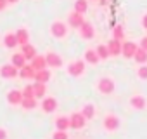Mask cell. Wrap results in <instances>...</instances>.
Segmentation results:
<instances>
[{"mask_svg":"<svg viewBox=\"0 0 147 139\" xmlns=\"http://www.w3.org/2000/svg\"><path fill=\"white\" fill-rule=\"evenodd\" d=\"M0 77L2 78H16L19 77V68H16L12 63L11 64H4L0 68Z\"/></svg>","mask_w":147,"mask_h":139,"instance_id":"6","label":"cell"},{"mask_svg":"<svg viewBox=\"0 0 147 139\" xmlns=\"http://www.w3.org/2000/svg\"><path fill=\"white\" fill-rule=\"evenodd\" d=\"M133 61L138 63V64H147V50L142 49V47H138L137 52H135V56H133Z\"/></svg>","mask_w":147,"mask_h":139,"instance_id":"25","label":"cell"},{"mask_svg":"<svg viewBox=\"0 0 147 139\" xmlns=\"http://www.w3.org/2000/svg\"><path fill=\"white\" fill-rule=\"evenodd\" d=\"M114 89H116V84H114V80H113L111 77H102V78L97 82V91H99L102 96L113 94Z\"/></svg>","mask_w":147,"mask_h":139,"instance_id":"1","label":"cell"},{"mask_svg":"<svg viewBox=\"0 0 147 139\" xmlns=\"http://www.w3.org/2000/svg\"><path fill=\"white\" fill-rule=\"evenodd\" d=\"M83 23H85L83 14H80V12H76V11L69 12V16H67V25H69L71 28H76V30H78Z\"/></svg>","mask_w":147,"mask_h":139,"instance_id":"9","label":"cell"},{"mask_svg":"<svg viewBox=\"0 0 147 139\" xmlns=\"http://www.w3.org/2000/svg\"><path fill=\"white\" fill-rule=\"evenodd\" d=\"M19 77L24 78V80H30V78H35V68L31 64H24L21 70H19Z\"/></svg>","mask_w":147,"mask_h":139,"instance_id":"19","label":"cell"},{"mask_svg":"<svg viewBox=\"0 0 147 139\" xmlns=\"http://www.w3.org/2000/svg\"><path fill=\"white\" fill-rule=\"evenodd\" d=\"M45 59H47V66H50V68H61V66L64 64L62 57H61L57 52H52V50H49V52L45 54Z\"/></svg>","mask_w":147,"mask_h":139,"instance_id":"8","label":"cell"},{"mask_svg":"<svg viewBox=\"0 0 147 139\" xmlns=\"http://www.w3.org/2000/svg\"><path fill=\"white\" fill-rule=\"evenodd\" d=\"M7 4H9L7 0H0V11H4V9L7 7Z\"/></svg>","mask_w":147,"mask_h":139,"instance_id":"37","label":"cell"},{"mask_svg":"<svg viewBox=\"0 0 147 139\" xmlns=\"http://www.w3.org/2000/svg\"><path fill=\"white\" fill-rule=\"evenodd\" d=\"M140 25H142V28H144V30H147V12L142 16V19H140Z\"/></svg>","mask_w":147,"mask_h":139,"instance_id":"34","label":"cell"},{"mask_svg":"<svg viewBox=\"0 0 147 139\" xmlns=\"http://www.w3.org/2000/svg\"><path fill=\"white\" fill-rule=\"evenodd\" d=\"M16 38H18L19 45H24L30 42V31L26 28H19V30H16Z\"/></svg>","mask_w":147,"mask_h":139,"instance_id":"20","label":"cell"},{"mask_svg":"<svg viewBox=\"0 0 147 139\" xmlns=\"http://www.w3.org/2000/svg\"><path fill=\"white\" fill-rule=\"evenodd\" d=\"M107 49L111 52V56H119L121 54V47H123V40H116V38H111L107 44Z\"/></svg>","mask_w":147,"mask_h":139,"instance_id":"14","label":"cell"},{"mask_svg":"<svg viewBox=\"0 0 147 139\" xmlns=\"http://www.w3.org/2000/svg\"><path fill=\"white\" fill-rule=\"evenodd\" d=\"M11 63H12L16 68H19V70H21V68L26 64V57H24L21 52H16V54H12V57H11Z\"/></svg>","mask_w":147,"mask_h":139,"instance_id":"26","label":"cell"},{"mask_svg":"<svg viewBox=\"0 0 147 139\" xmlns=\"http://www.w3.org/2000/svg\"><path fill=\"white\" fill-rule=\"evenodd\" d=\"M130 106L133 108V110H145L147 108V99L144 97V96H140V94H135V96H131L130 97Z\"/></svg>","mask_w":147,"mask_h":139,"instance_id":"12","label":"cell"},{"mask_svg":"<svg viewBox=\"0 0 147 139\" xmlns=\"http://www.w3.org/2000/svg\"><path fill=\"white\" fill-rule=\"evenodd\" d=\"M52 139H69L67 130H55V132L52 134Z\"/></svg>","mask_w":147,"mask_h":139,"instance_id":"32","label":"cell"},{"mask_svg":"<svg viewBox=\"0 0 147 139\" xmlns=\"http://www.w3.org/2000/svg\"><path fill=\"white\" fill-rule=\"evenodd\" d=\"M137 75L140 80H147V64H140L137 70Z\"/></svg>","mask_w":147,"mask_h":139,"instance_id":"31","label":"cell"},{"mask_svg":"<svg viewBox=\"0 0 147 139\" xmlns=\"http://www.w3.org/2000/svg\"><path fill=\"white\" fill-rule=\"evenodd\" d=\"M95 106L92 104V103H87L83 108H82V115L87 118V120H92V118H95Z\"/></svg>","mask_w":147,"mask_h":139,"instance_id":"24","label":"cell"},{"mask_svg":"<svg viewBox=\"0 0 147 139\" xmlns=\"http://www.w3.org/2000/svg\"><path fill=\"white\" fill-rule=\"evenodd\" d=\"M33 92H35V97L36 99H43L45 94H47V85L42 84V82H35L33 84Z\"/></svg>","mask_w":147,"mask_h":139,"instance_id":"21","label":"cell"},{"mask_svg":"<svg viewBox=\"0 0 147 139\" xmlns=\"http://www.w3.org/2000/svg\"><path fill=\"white\" fill-rule=\"evenodd\" d=\"M73 11H76V12H80V14H85V12L88 11L87 0H76V2H75V9H73Z\"/></svg>","mask_w":147,"mask_h":139,"instance_id":"29","label":"cell"},{"mask_svg":"<svg viewBox=\"0 0 147 139\" xmlns=\"http://www.w3.org/2000/svg\"><path fill=\"white\" fill-rule=\"evenodd\" d=\"M30 64L35 68V72H38V70H43V68H47V59H45V56H40V54H36L31 61H30Z\"/></svg>","mask_w":147,"mask_h":139,"instance_id":"16","label":"cell"},{"mask_svg":"<svg viewBox=\"0 0 147 139\" xmlns=\"http://www.w3.org/2000/svg\"><path fill=\"white\" fill-rule=\"evenodd\" d=\"M31 96H35V92H33V84H31V85H26V87L23 89V97H31Z\"/></svg>","mask_w":147,"mask_h":139,"instance_id":"33","label":"cell"},{"mask_svg":"<svg viewBox=\"0 0 147 139\" xmlns=\"http://www.w3.org/2000/svg\"><path fill=\"white\" fill-rule=\"evenodd\" d=\"M50 35L54 38H64L67 35V25L64 21H54L50 25Z\"/></svg>","mask_w":147,"mask_h":139,"instance_id":"3","label":"cell"},{"mask_svg":"<svg viewBox=\"0 0 147 139\" xmlns=\"http://www.w3.org/2000/svg\"><path fill=\"white\" fill-rule=\"evenodd\" d=\"M83 59H85V63H88V64H97V63L100 61V57H99V54H97L95 49H87Z\"/></svg>","mask_w":147,"mask_h":139,"instance_id":"18","label":"cell"},{"mask_svg":"<svg viewBox=\"0 0 147 139\" xmlns=\"http://www.w3.org/2000/svg\"><path fill=\"white\" fill-rule=\"evenodd\" d=\"M55 129H57V130H67V129H71L69 117H64V115L57 117V118H55Z\"/></svg>","mask_w":147,"mask_h":139,"instance_id":"22","label":"cell"},{"mask_svg":"<svg viewBox=\"0 0 147 139\" xmlns=\"http://www.w3.org/2000/svg\"><path fill=\"white\" fill-rule=\"evenodd\" d=\"M57 99L55 97H52V96H45L43 99H42V110L45 111V113H54L55 110H57Z\"/></svg>","mask_w":147,"mask_h":139,"instance_id":"10","label":"cell"},{"mask_svg":"<svg viewBox=\"0 0 147 139\" xmlns=\"http://www.w3.org/2000/svg\"><path fill=\"white\" fill-rule=\"evenodd\" d=\"M137 49H138V45L135 44V42H123V47H121V56L123 57H126V59H133V56H135V52H137Z\"/></svg>","mask_w":147,"mask_h":139,"instance_id":"7","label":"cell"},{"mask_svg":"<svg viewBox=\"0 0 147 139\" xmlns=\"http://www.w3.org/2000/svg\"><path fill=\"white\" fill-rule=\"evenodd\" d=\"M113 38H116V40H123V38H125V30H123V26H116V28L113 30Z\"/></svg>","mask_w":147,"mask_h":139,"instance_id":"30","label":"cell"},{"mask_svg":"<svg viewBox=\"0 0 147 139\" xmlns=\"http://www.w3.org/2000/svg\"><path fill=\"white\" fill-rule=\"evenodd\" d=\"M69 123H71V129H75V130H82L87 123V118L82 115V111H75V113H71L69 117Z\"/></svg>","mask_w":147,"mask_h":139,"instance_id":"5","label":"cell"},{"mask_svg":"<svg viewBox=\"0 0 147 139\" xmlns=\"http://www.w3.org/2000/svg\"><path fill=\"white\" fill-rule=\"evenodd\" d=\"M119 125H121V120H119L116 115H113V113L106 115L104 120H102V127H104L107 132H114V130H118Z\"/></svg>","mask_w":147,"mask_h":139,"instance_id":"4","label":"cell"},{"mask_svg":"<svg viewBox=\"0 0 147 139\" xmlns=\"http://www.w3.org/2000/svg\"><path fill=\"white\" fill-rule=\"evenodd\" d=\"M36 97L35 96H31V97H23V101H21V104L19 106H23V110H33V108H36Z\"/></svg>","mask_w":147,"mask_h":139,"instance_id":"27","label":"cell"},{"mask_svg":"<svg viewBox=\"0 0 147 139\" xmlns=\"http://www.w3.org/2000/svg\"><path fill=\"white\" fill-rule=\"evenodd\" d=\"M97 54H99V57H100V61H106V59H109L111 57V52H109V49H107V45H104V44H100V45H97Z\"/></svg>","mask_w":147,"mask_h":139,"instance_id":"28","label":"cell"},{"mask_svg":"<svg viewBox=\"0 0 147 139\" xmlns=\"http://www.w3.org/2000/svg\"><path fill=\"white\" fill-rule=\"evenodd\" d=\"M4 45H5L7 49H14V47L19 45V44H18V38H16V31H14V33H5V35H4Z\"/></svg>","mask_w":147,"mask_h":139,"instance_id":"23","label":"cell"},{"mask_svg":"<svg viewBox=\"0 0 147 139\" xmlns=\"http://www.w3.org/2000/svg\"><path fill=\"white\" fill-rule=\"evenodd\" d=\"M50 77H52V73H50V70H47V68H43V70H38V72H35V82H42V84H47L49 80H50Z\"/></svg>","mask_w":147,"mask_h":139,"instance_id":"15","label":"cell"},{"mask_svg":"<svg viewBox=\"0 0 147 139\" xmlns=\"http://www.w3.org/2000/svg\"><path fill=\"white\" fill-rule=\"evenodd\" d=\"M21 54L26 57V61H31L35 56H36V49L28 42V44H24V45H21Z\"/></svg>","mask_w":147,"mask_h":139,"instance_id":"17","label":"cell"},{"mask_svg":"<svg viewBox=\"0 0 147 139\" xmlns=\"http://www.w3.org/2000/svg\"><path fill=\"white\" fill-rule=\"evenodd\" d=\"M7 2H9V4H18L19 0H7Z\"/></svg>","mask_w":147,"mask_h":139,"instance_id":"38","label":"cell"},{"mask_svg":"<svg viewBox=\"0 0 147 139\" xmlns=\"http://www.w3.org/2000/svg\"><path fill=\"white\" fill-rule=\"evenodd\" d=\"M0 139H7V130L0 127Z\"/></svg>","mask_w":147,"mask_h":139,"instance_id":"36","label":"cell"},{"mask_svg":"<svg viewBox=\"0 0 147 139\" xmlns=\"http://www.w3.org/2000/svg\"><path fill=\"white\" fill-rule=\"evenodd\" d=\"M23 101V91H18V89H12L7 92V103L12 104V106H19Z\"/></svg>","mask_w":147,"mask_h":139,"instance_id":"13","label":"cell"},{"mask_svg":"<svg viewBox=\"0 0 147 139\" xmlns=\"http://www.w3.org/2000/svg\"><path fill=\"white\" fill-rule=\"evenodd\" d=\"M138 47H142V49H145V50H147V37H144V38L140 40V44H138Z\"/></svg>","mask_w":147,"mask_h":139,"instance_id":"35","label":"cell"},{"mask_svg":"<svg viewBox=\"0 0 147 139\" xmlns=\"http://www.w3.org/2000/svg\"><path fill=\"white\" fill-rule=\"evenodd\" d=\"M78 31H80L82 38H85V40H92V38L95 37V30H94L92 23H88V21H85V23L78 28Z\"/></svg>","mask_w":147,"mask_h":139,"instance_id":"11","label":"cell"},{"mask_svg":"<svg viewBox=\"0 0 147 139\" xmlns=\"http://www.w3.org/2000/svg\"><path fill=\"white\" fill-rule=\"evenodd\" d=\"M67 73L71 75V77H75V78H78V77H82L83 73H85V61L83 59H75V61H71L69 64H67Z\"/></svg>","mask_w":147,"mask_h":139,"instance_id":"2","label":"cell"}]
</instances>
